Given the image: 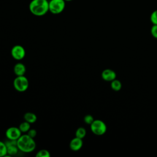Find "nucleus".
<instances>
[{
  "label": "nucleus",
  "instance_id": "nucleus-1",
  "mask_svg": "<svg viewBox=\"0 0 157 157\" xmlns=\"http://www.w3.org/2000/svg\"><path fill=\"white\" fill-rule=\"evenodd\" d=\"M30 12L37 17H42L48 11V1L47 0H32L29 4Z\"/></svg>",
  "mask_w": 157,
  "mask_h": 157
},
{
  "label": "nucleus",
  "instance_id": "nucleus-2",
  "mask_svg": "<svg viewBox=\"0 0 157 157\" xmlns=\"http://www.w3.org/2000/svg\"><path fill=\"white\" fill-rule=\"evenodd\" d=\"M17 146L19 150L24 153L33 151L36 147L34 138L31 137L27 134L21 135L17 140Z\"/></svg>",
  "mask_w": 157,
  "mask_h": 157
},
{
  "label": "nucleus",
  "instance_id": "nucleus-3",
  "mask_svg": "<svg viewBox=\"0 0 157 157\" xmlns=\"http://www.w3.org/2000/svg\"><path fill=\"white\" fill-rule=\"evenodd\" d=\"M66 7L64 0H50L48 1L49 11L53 14H59L63 12Z\"/></svg>",
  "mask_w": 157,
  "mask_h": 157
},
{
  "label": "nucleus",
  "instance_id": "nucleus-4",
  "mask_svg": "<svg viewBox=\"0 0 157 157\" xmlns=\"http://www.w3.org/2000/svg\"><path fill=\"white\" fill-rule=\"evenodd\" d=\"M91 131L97 136H102L106 132L107 126L105 123L101 120H94L90 124Z\"/></svg>",
  "mask_w": 157,
  "mask_h": 157
},
{
  "label": "nucleus",
  "instance_id": "nucleus-5",
  "mask_svg": "<svg viewBox=\"0 0 157 157\" xmlns=\"http://www.w3.org/2000/svg\"><path fill=\"white\" fill-rule=\"evenodd\" d=\"M13 86L19 92L25 91L29 86V81L25 75L17 76L13 80Z\"/></svg>",
  "mask_w": 157,
  "mask_h": 157
},
{
  "label": "nucleus",
  "instance_id": "nucleus-6",
  "mask_svg": "<svg viewBox=\"0 0 157 157\" xmlns=\"http://www.w3.org/2000/svg\"><path fill=\"white\" fill-rule=\"evenodd\" d=\"M25 50L20 45H16L11 49V55L16 60H21L25 56Z\"/></svg>",
  "mask_w": 157,
  "mask_h": 157
},
{
  "label": "nucleus",
  "instance_id": "nucleus-7",
  "mask_svg": "<svg viewBox=\"0 0 157 157\" xmlns=\"http://www.w3.org/2000/svg\"><path fill=\"white\" fill-rule=\"evenodd\" d=\"M21 132L19 128L12 126L9 128L6 131V136L7 139L17 140L21 136Z\"/></svg>",
  "mask_w": 157,
  "mask_h": 157
},
{
  "label": "nucleus",
  "instance_id": "nucleus-8",
  "mask_svg": "<svg viewBox=\"0 0 157 157\" xmlns=\"http://www.w3.org/2000/svg\"><path fill=\"white\" fill-rule=\"evenodd\" d=\"M5 143L7 146V154L9 155L13 156L18 153L19 149L17 146V140L8 139Z\"/></svg>",
  "mask_w": 157,
  "mask_h": 157
},
{
  "label": "nucleus",
  "instance_id": "nucleus-9",
  "mask_svg": "<svg viewBox=\"0 0 157 157\" xmlns=\"http://www.w3.org/2000/svg\"><path fill=\"white\" fill-rule=\"evenodd\" d=\"M102 78L107 82H112L117 77L115 72L110 69H105L101 73Z\"/></svg>",
  "mask_w": 157,
  "mask_h": 157
},
{
  "label": "nucleus",
  "instance_id": "nucleus-10",
  "mask_svg": "<svg viewBox=\"0 0 157 157\" xmlns=\"http://www.w3.org/2000/svg\"><path fill=\"white\" fill-rule=\"evenodd\" d=\"M82 146H83L82 139H80L77 137L73 138L69 143V147L73 151L79 150L82 147Z\"/></svg>",
  "mask_w": 157,
  "mask_h": 157
},
{
  "label": "nucleus",
  "instance_id": "nucleus-11",
  "mask_svg": "<svg viewBox=\"0 0 157 157\" xmlns=\"http://www.w3.org/2000/svg\"><path fill=\"white\" fill-rule=\"evenodd\" d=\"M13 72L17 76L25 75L26 72V67L23 63H18L13 67Z\"/></svg>",
  "mask_w": 157,
  "mask_h": 157
},
{
  "label": "nucleus",
  "instance_id": "nucleus-12",
  "mask_svg": "<svg viewBox=\"0 0 157 157\" xmlns=\"http://www.w3.org/2000/svg\"><path fill=\"white\" fill-rule=\"evenodd\" d=\"M24 119L25 121L31 124L37 121V116L33 112H26L24 115Z\"/></svg>",
  "mask_w": 157,
  "mask_h": 157
},
{
  "label": "nucleus",
  "instance_id": "nucleus-13",
  "mask_svg": "<svg viewBox=\"0 0 157 157\" xmlns=\"http://www.w3.org/2000/svg\"><path fill=\"white\" fill-rule=\"evenodd\" d=\"M110 86H111V88L113 90H114L115 91H118L121 90L122 85H121V82L120 80H117L115 78V80H112L111 82Z\"/></svg>",
  "mask_w": 157,
  "mask_h": 157
},
{
  "label": "nucleus",
  "instance_id": "nucleus-14",
  "mask_svg": "<svg viewBox=\"0 0 157 157\" xmlns=\"http://www.w3.org/2000/svg\"><path fill=\"white\" fill-rule=\"evenodd\" d=\"M30 127H31L30 123L25 121L20 124L18 128L21 132L25 133V132H27L30 129Z\"/></svg>",
  "mask_w": 157,
  "mask_h": 157
},
{
  "label": "nucleus",
  "instance_id": "nucleus-15",
  "mask_svg": "<svg viewBox=\"0 0 157 157\" xmlns=\"http://www.w3.org/2000/svg\"><path fill=\"white\" fill-rule=\"evenodd\" d=\"M86 134V131L83 127H79L77 128V129L75 131V137L80 138V139H83Z\"/></svg>",
  "mask_w": 157,
  "mask_h": 157
},
{
  "label": "nucleus",
  "instance_id": "nucleus-16",
  "mask_svg": "<svg viewBox=\"0 0 157 157\" xmlns=\"http://www.w3.org/2000/svg\"><path fill=\"white\" fill-rule=\"evenodd\" d=\"M7 154V148L5 142L0 140V157L5 156Z\"/></svg>",
  "mask_w": 157,
  "mask_h": 157
},
{
  "label": "nucleus",
  "instance_id": "nucleus-17",
  "mask_svg": "<svg viewBox=\"0 0 157 157\" xmlns=\"http://www.w3.org/2000/svg\"><path fill=\"white\" fill-rule=\"evenodd\" d=\"M36 157H50V154L48 150L42 149L37 151V153L36 155Z\"/></svg>",
  "mask_w": 157,
  "mask_h": 157
},
{
  "label": "nucleus",
  "instance_id": "nucleus-18",
  "mask_svg": "<svg viewBox=\"0 0 157 157\" xmlns=\"http://www.w3.org/2000/svg\"><path fill=\"white\" fill-rule=\"evenodd\" d=\"M150 18L153 25H157V9L151 13Z\"/></svg>",
  "mask_w": 157,
  "mask_h": 157
},
{
  "label": "nucleus",
  "instance_id": "nucleus-19",
  "mask_svg": "<svg viewBox=\"0 0 157 157\" xmlns=\"http://www.w3.org/2000/svg\"><path fill=\"white\" fill-rule=\"evenodd\" d=\"M83 120H84V122L86 124L90 125L94 120V118H93V117L92 115H85L84 117Z\"/></svg>",
  "mask_w": 157,
  "mask_h": 157
},
{
  "label": "nucleus",
  "instance_id": "nucleus-20",
  "mask_svg": "<svg viewBox=\"0 0 157 157\" xmlns=\"http://www.w3.org/2000/svg\"><path fill=\"white\" fill-rule=\"evenodd\" d=\"M151 34L153 37L157 39V25H153L150 29Z\"/></svg>",
  "mask_w": 157,
  "mask_h": 157
},
{
  "label": "nucleus",
  "instance_id": "nucleus-21",
  "mask_svg": "<svg viewBox=\"0 0 157 157\" xmlns=\"http://www.w3.org/2000/svg\"><path fill=\"white\" fill-rule=\"evenodd\" d=\"M27 134L32 138H34L37 135V131L34 129H30L28 132Z\"/></svg>",
  "mask_w": 157,
  "mask_h": 157
},
{
  "label": "nucleus",
  "instance_id": "nucleus-22",
  "mask_svg": "<svg viewBox=\"0 0 157 157\" xmlns=\"http://www.w3.org/2000/svg\"><path fill=\"white\" fill-rule=\"evenodd\" d=\"M65 1H72V0H64Z\"/></svg>",
  "mask_w": 157,
  "mask_h": 157
}]
</instances>
